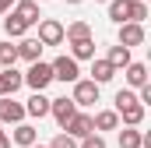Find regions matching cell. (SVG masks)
Returning a JSON list of instances; mask_svg holds the SVG:
<instances>
[{"label": "cell", "instance_id": "1", "mask_svg": "<svg viewBox=\"0 0 151 148\" xmlns=\"http://www.w3.org/2000/svg\"><path fill=\"white\" fill-rule=\"evenodd\" d=\"M21 81H25L32 92H46V85L53 81V67L42 64V60H35V64H28V71L21 74Z\"/></svg>", "mask_w": 151, "mask_h": 148}, {"label": "cell", "instance_id": "2", "mask_svg": "<svg viewBox=\"0 0 151 148\" xmlns=\"http://www.w3.org/2000/svg\"><path fill=\"white\" fill-rule=\"evenodd\" d=\"M49 67H53V81H63V85H74L77 78H81V71H77V60H70L67 53H63V57H56Z\"/></svg>", "mask_w": 151, "mask_h": 148}, {"label": "cell", "instance_id": "3", "mask_svg": "<svg viewBox=\"0 0 151 148\" xmlns=\"http://www.w3.org/2000/svg\"><path fill=\"white\" fill-rule=\"evenodd\" d=\"M49 116H53V120L60 123V131H63V127H67V123L77 116L74 99H67V95H63V99H49Z\"/></svg>", "mask_w": 151, "mask_h": 148}, {"label": "cell", "instance_id": "4", "mask_svg": "<svg viewBox=\"0 0 151 148\" xmlns=\"http://www.w3.org/2000/svg\"><path fill=\"white\" fill-rule=\"evenodd\" d=\"M39 42H42V49L46 46H60L63 42V25L56 18H42L39 21Z\"/></svg>", "mask_w": 151, "mask_h": 148}, {"label": "cell", "instance_id": "5", "mask_svg": "<svg viewBox=\"0 0 151 148\" xmlns=\"http://www.w3.org/2000/svg\"><path fill=\"white\" fill-rule=\"evenodd\" d=\"M70 99H74V106H95V102H99V85L88 81V78H77Z\"/></svg>", "mask_w": 151, "mask_h": 148}, {"label": "cell", "instance_id": "6", "mask_svg": "<svg viewBox=\"0 0 151 148\" xmlns=\"http://www.w3.org/2000/svg\"><path fill=\"white\" fill-rule=\"evenodd\" d=\"M63 134H70L74 141H84L88 134H95V127H91V113H77L74 120L63 127Z\"/></svg>", "mask_w": 151, "mask_h": 148}, {"label": "cell", "instance_id": "7", "mask_svg": "<svg viewBox=\"0 0 151 148\" xmlns=\"http://www.w3.org/2000/svg\"><path fill=\"white\" fill-rule=\"evenodd\" d=\"M0 123H25V106L18 99H0Z\"/></svg>", "mask_w": 151, "mask_h": 148}, {"label": "cell", "instance_id": "8", "mask_svg": "<svg viewBox=\"0 0 151 148\" xmlns=\"http://www.w3.org/2000/svg\"><path fill=\"white\" fill-rule=\"evenodd\" d=\"M21 85H25L21 74L14 71V67H4V71H0V99H14V92H18Z\"/></svg>", "mask_w": 151, "mask_h": 148}, {"label": "cell", "instance_id": "9", "mask_svg": "<svg viewBox=\"0 0 151 148\" xmlns=\"http://www.w3.org/2000/svg\"><path fill=\"white\" fill-rule=\"evenodd\" d=\"M119 46L123 49H134V46H144V25H119Z\"/></svg>", "mask_w": 151, "mask_h": 148}, {"label": "cell", "instance_id": "10", "mask_svg": "<svg viewBox=\"0 0 151 148\" xmlns=\"http://www.w3.org/2000/svg\"><path fill=\"white\" fill-rule=\"evenodd\" d=\"M123 78H127V85H130V92L134 88H141V85H148V64H141V60H130L127 67H123Z\"/></svg>", "mask_w": 151, "mask_h": 148}, {"label": "cell", "instance_id": "11", "mask_svg": "<svg viewBox=\"0 0 151 148\" xmlns=\"http://www.w3.org/2000/svg\"><path fill=\"white\" fill-rule=\"evenodd\" d=\"M11 14H14V18H21V21H25L28 28H32V25H35L39 18H42V14H39V4H35V0H18Z\"/></svg>", "mask_w": 151, "mask_h": 148}, {"label": "cell", "instance_id": "12", "mask_svg": "<svg viewBox=\"0 0 151 148\" xmlns=\"http://www.w3.org/2000/svg\"><path fill=\"white\" fill-rule=\"evenodd\" d=\"M25 116H35V120L49 116V99H46L42 92H32V99L25 102Z\"/></svg>", "mask_w": 151, "mask_h": 148}, {"label": "cell", "instance_id": "13", "mask_svg": "<svg viewBox=\"0 0 151 148\" xmlns=\"http://www.w3.org/2000/svg\"><path fill=\"white\" fill-rule=\"evenodd\" d=\"M18 60H28V64L42 60V42L39 39H21L18 42Z\"/></svg>", "mask_w": 151, "mask_h": 148}, {"label": "cell", "instance_id": "14", "mask_svg": "<svg viewBox=\"0 0 151 148\" xmlns=\"http://www.w3.org/2000/svg\"><path fill=\"white\" fill-rule=\"evenodd\" d=\"M91 127H95V134H99V131H119V116H116L113 110H99L91 116Z\"/></svg>", "mask_w": 151, "mask_h": 148}, {"label": "cell", "instance_id": "15", "mask_svg": "<svg viewBox=\"0 0 151 148\" xmlns=\"http://www.w3.org/2000/svg\"><path fill=\"white\" fill-rule=\"evenodd\" d=\"M14 145H21V148L39 145V131L32 127V123H18V127H14Z\"/></svg>", "mask_w": 151, "mask_h": 148}, {"label": "cell", "instance_id": "16", "mask_svg": "<svg viewBox=\"0 0 151 148\" xmlns=\"http://www.w3.org/2000/svg\"><path fill=\"white\" fill-rule=\"evenodd\" d=\"M144 113H148V110H144L141 102H134V106H123V110L116 113V116H119L127 127H141V123H144Z\"/></svg>", "mask_w": 151, "mask_h": 148}, {"label": "cell", "instance_id": "17", "mask_svg": "<svg viewBox=\"0 0 151 148\" xmlns=\"http://www.w3.org/2000/svg\"><path fill=\"white\" fill-rule=\"evenodd\" d=\"M113 78H116V71L106 64V57H102V60H91V78H88V81H95V85L102 88V85H106V81H113Z\"/></svg>", "mask_w": 151, "mask_h": 148}, {"label": "cell", "instance_id": "18", "mask_svg": "<svg viewBox=\"0 0 151 148\" xmlns=\"http://www.w3.org/2000/svg\"><path fill=\"white\" fill-rule=\"evenodd\" d=\"M70 60H95V39H77V42H70Z\"/></svg>", "mask_w": 151, "mask_h": 148}, {"label": "cell", "instance_id": "19", "mask_svg": "<svg viewBox=\"0 0 151 148\" xmlns=\"http://www.w3.org/2000/svg\"><path fill=\"white\" fill-rule=\"evenodd\" d=\"M77 39H91V25L88 21H70L63 28V42H77Z\"/></svg>", "mask_w": 151, "mask_h": 148}, {"label": "cell", "instance_id": "20", "mask_svg": "<svg viewBox=\"0 0 151 148\" xmlns=\"http://www.w3.org/2000/svg\"><path fill=\"white\" fill-rule=\"evenodd\" d=\"M106 64H109V67H127V64H130V49H123V46H119V42H116V46H109V53H106Z\"/></svg>", "mask_w": 151, "mask_h": 148}, {"label": "cell", "instance_id": "21", "mask_svg": "<svg viewBox=\"0 0 151 148\" xmlns=\"http://www.w3.org/2000/svg\"><path fill=\"white\" fill-rule=\"evenodd\" d=\"M127 11H130V0H109V21L127 25Z\"/></svg>", "mask_w": 151, "mask_h": 148}, {"label": "cell", "instance_id": "22", "mask_svg": "<svg viewBox=\"0 0 151 148\" xmlns=\"http://www.w3.org/2000/svg\"><path fill=\"white\" fill-rule=\"evenodd\" d=\"M141 141H144V134L137 127H123L119 131V148H141Z\"/></svg>", "mask_w": 151, "mask_h": 148}, {"label": "cell", "instance_id": "23", "mask_svg": "<svg viewBox=\"0 0 151 148\" xmlns=\"http://www.w3.org/2000/svg\"><path fill=\"white\" fill-rule=\"evenodd\" d=\"M144 18H148V4H144V0H130L127 21H130V25H144Z\"/></svg>", "mask_w": 151, "mask_h": 148}, {"label": "cell", "instance_id": "24", "mask_svg": "<svg viewBox=\"0 0 151 148\" xmlns=\"http://www.w3.org/2000/svg\"><path fill=\"white\" fill-rule=\"evenodd\" d=\"M4 32H7V39H21L25 32H28V25H25L21 18L11 14V18H4Z\"/></svg>", "mask_w": 151, "mask_h": 148}, {"label": "cell", "instance_id": "25", "mask_svg": "<svg viewBox=\"0 0 151 148\" xmlns=\"http://www.w3.org/2000/svg\"><path fill=\"white\" fill-rule=\"evenodd\" d=\"M14 64H18V46H11V39H7V42H0V71L14 67Z\"/></svg>", "mask_w": 151, "mask_h": 148}, {"label": "cell", "instance_id": "26", "mask_svg": "<svg viewBox=\"0 0 151 148\" xmlns=\"http://www.w3.org/2000/svg\"><path fill=\"white\" fill-rule=\"evenodd\" d=\"M137 102V92H130V88H119L116 92V99H113V113H119L123 106H134Z\"/></svg>", "mask_w": 151, "mask_h": 148}, {"label": "cell", "instance_id": "27", "mask_svg": "<svg viewBox=\"0 0 151 148\" xmlns=\"http://www.w3.org/2000/svg\"><path fill=\"white\" fill-rule=\"evenodd\" d=\"M46 148H77V141L70 138V134H56V138H53Z\"/></svg>", "mask_w": 151, "mask_h": 148}, {"label": "cell", "instance_id": "28", "mask_svg": "<svg viewBox=\"0 0 151 148\" xmlns=\"http://www.w3.org/2000/svg\"><path fill=\"white\" fill-rule=\"evenodd\" d=\"M77 148H109V145H106V138H102V134H88Z\"/></svg>", "mask_w": 151, "mask_h": 148}, {"label": "cell", "instance_id": "29", "mask_svg": "<svg viewBox=\"0 0 151 148\" xmlns=\"http://www.w3.org/2000/svg\"><path fill=\"white\" fill-rule=\"evenodd\" d=\"M14 4H18V0H0V14H7V11H11Z\"/></svg>", "mask_w": 151, "mask_h": 148}, {"label": "cell", "instance_id": "30", "mask_svg": "<svg viewBox=\"0 0 151 148\" xmlns=\"http://www.w3.org/2000/svg\"><path fill=\"white\" fill-rule=\"evenodd\" d=\"M0 148H11V138H7L4 131H0Z\"/></svg>", "mask_w": 151, "mask_h": 148}, {"label": "cell", "instance_id": "31", "mask_svg": "<svg viewBox=\"0 0 151 148\" xmlns=\"http://www.w3.org/2000/svg\"><path fill=\"white\" fill-rule=\"evenodd\" d=\"M67 4H70V7H77V4H81V0H67Z\"/></svg>", "mask_w": 151, "mask_h": 148}, {"label": "cell", "instance_id": "32", "mask_svg": "<svg viewBox=\"0 0 151 148\" xmlns=\"http://www.w3.org/2000/svg\"><path fill=\"white\" fill-rule=\"evenodd\" d=\"M99 4H109V0H99Z\"/></svg>", "mask_w": 151, "mask_h": 148}, {"label": "cell", "instance_id": "33", "mask_svg": "<svg viewBox=\"0 0 151 148\" xmlns=\"http://www.w3.org/2000/svg\"><path fill=\"white\" fill-rule=\"evenodd\" d=\"M32 148H42V145H32Z\"/></svg>", "mask_w": 151, "mask_h": 148}, {"label": "cell", "instance_id": "34", "mask_svg": "<svg viewBox=\"0 0 151 148\" xmlns=\"http://www.w3.org/2000/svg\"><path fill=\"white\" fill-rule=\"evenodd\" d=\"M35 4H42V0H35Z\"/></svg>", "mask_w": 151, "mask_h": 148}]
</instances>
